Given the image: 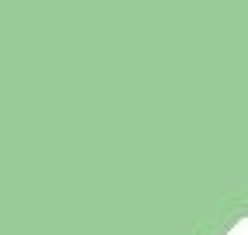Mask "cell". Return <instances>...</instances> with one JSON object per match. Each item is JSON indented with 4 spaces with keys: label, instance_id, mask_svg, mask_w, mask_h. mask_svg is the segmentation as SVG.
Masks as SVG:
<instances>
[]
</instances>
